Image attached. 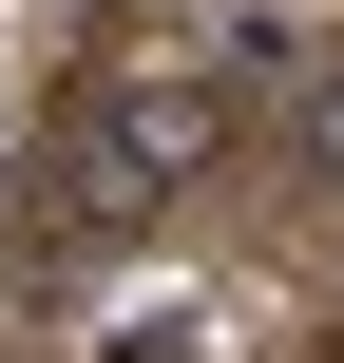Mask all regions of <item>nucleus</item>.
<instances>
[{
  "label": "nucleus",
  "instance_id": "3",
  "mask_svg": "<svg viewBox=\"0 0 344 363\" xmlns=\"http://www.w3.org/2000/svg\"><path fill=\"white\" fill-rule=\"evenodd\" d=\"M306 172H326V191H344V57H326V77H306Z\"/></svg>",
  "mask_w": 344,
  "mask_h": 363
},
{
  "label": "nucleus",
  "instance_id": "1",
  "mask_svg": "<svg viewBox=\"0 0 344 363\" xmlns=\"http://www.w3.org/2000/svg\"><path fill=\"white\" fill-rule=\"evenodd\" d=\"M230 153V77H115L96 115H77V191L134 230V211H172L192 172Z\"/></svg>",
  "mask_w": 344,
  "mask_h": 363
},
{
  "label": "nucleus",
  "instance_id": "2",
  "mask_svg": "<svg viewBox=\"0 0 344 363\" xmlns=\"http://www.w3.org/2000/svg\"><path fill=\"white\" fill-rule=\"evenodd\" d=\"M96 363H211V325L192 306H134V325H96Z\"/></svg>",
  "mask_w": 344,
  "mask_h": 363
}]
</instances>
